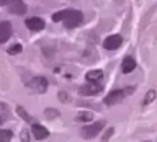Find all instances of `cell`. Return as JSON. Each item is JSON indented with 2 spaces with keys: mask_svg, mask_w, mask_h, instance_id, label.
Returning a JSON list of instances; mask_svg holds the SVG:
<instances>
[{
  "mask_svg": "<svg viewBox=\"0 0 157 142\" xmlns=\"http://www.w3.org/2000/svg\"><path fill=\"white\" fill-rule=\"evenodd\" d=\"M57 98H59V101H62V103H67L69 101V95H67L66 92H59Z\"/></svg>",
  "mask_w": 157,
  "mask_h": 142,
  "instance_id": "20",
  "label": "cell"
},
{
  "mask_svg": "<svg viewBox=\"0 0 157 142\" xmlns=\"http://www.w3.org/2000/svg\"><path fill=\"white\" fill-rule=\"evenodd\" d=\"M21 140H29V139H28V132H26V131H21Z\"/></svg>",
  "mask_w": 157,
  "mask_h": 142,
  "instance_id": "22",
  "label": "cell"
},
{
  "mask_svg": "<svg viewBox=\"0 0 157 142\" xmlns=\"http://www.w3.org/2000/svg\"><path fill=\"white\" fill-rule=\"evenodd\" d=\"M113 134V127H110V129H108V132H106V134L105 136H103V140H108V139H110V136Z\"/></svg>",
  "mask_w": 157,
  "mask_h": 142,
  "instance_id": "21",
  "label": "cell"
},
{
  "mask_svg": "<svg viewBox=\"0 0 157 142\" xmlns=\"http://www.w3.org/2000/svg\"><path fill=\"white\" fill-rule=\"evenodd\" d=\"M26 87L31 92H34V93H44L48 90L49 83H48V80L44 77H34V78H31V80L26 83Z\"/></svg>",
  "mask_w": 157,
  "mask_h": 142,
  "instance_id": "4",
  "label": "cell"
},
{
  "mask_svg": "<svg viewBox=\"0 0 157 142\" xmlns=\"http://www.w3.org/2000/svg\"><path fill=\"white\" fill-rule=\"evenodd\" d=\"M25 24H26V28L31 29V31H41L44 28V20L39 18V17H31L25 21Z\"/></svg>",
  "mask_w": 157,
  "mask_h": 142,
  "instance_id": "8",
  "label": "cell"
},
{
  "mask_svg": "<svg viewBox=\"0 0 157 142\" xmlns=\"http://www.w3.org/2000/svg\"><path fill=\"white\" fill-rule=\"evenodd\" d=\"M7 3V0H0V7H2V5H5Z\"/></svg>",
  "mask_w": 157,
  "mask_h": 142,
  "instance_id": "23",
  "label": "cell"
},
{
  "mask_svg": "<svg viewBox=\"0 0 157 142\" xmlns=\"http://www.w3.org/2000/svg\"><path fill=\"white\" fill-rule=\"evenodd\" d=\"M155 98V92L154 90H151L149 93H147V96H146V100H144V105H149V103H152V100Z\"/></svg>",
  "mask_w": 157,
  "mask_h": 142,
  "instance_id": "19",
  "label": "cell"
},
{
  "mask_svg": "<svg viewBox=\"0 0 157 142\" xmlns=\"http://www.w3.org/2000/svg\"><path fill=\"white\" fill-rule=\"evenodd\" d=\"M44 116H46V119H54V118L59 116V111L56 108H46L44 110Z\"/></svg>",
  "mask_w": 157,
  "mask_h": 142,
  "instance_id": "16",
  "label": "cell"
},
{
  "mask_svg": "<svg viewBox=\"0 0 157 142\" xmlns=\"http://www.w3.org/2000/svg\"><path fill=\"white\" fill-rule=\"evenodd\" d=\"M7 3H8L10 13H15V15H25L28 10L23 0H7Z\"/></svg>",
  "mask_w": 157,
  "mask_h": 142,
  "instance_id": "7",
  "label": "cell"
},
{
  "mask_svg": "<svg viewBox=\"0 0 157 142\" xmlns=\"http://www.w3.org/2000/svg\"><path fill=\"white\" fill-rule=\"evenodd\" d=\"M17 113H18V116L21 118V119H25V121H31V116L28 114V111L25 110L23 106H18V108H17Z\"/></svg>",
  "mask_w": 157,
  "mask_h": 142,
  "instance_id": "17",
  "label": "cell"
},
{
  "mask_svg": "<svg viewBox=\"0 0 157 142\" xmlns=\"http://www.w3.org/2000/svg\"><path fill=\"white\" fill-rule=\"evenodd\" d=\"M85 78H87V82L98 83V82H101V78H103V72L100 70V69H95V70H88V72L85 73Z\"/></svg>",
  "mask_w": 157,
  "mask_h": 142,
  "instance_id": "13",
  "label": "cell"
},
{
  "mask_svg": "<svg viewBox=\"0 0 157 142\" xmlns=\"http://www.w3.org/2000/svg\"><path fill=\"white\" fill-rule=\"evenodd\" d=\"M12 36V23L0 21V43H7Z\"/></svg>",
  "mask_w": 157,
  "mask_h": 142,
  "instance_id": "9",
  "label": "cell"
},
{
  "mask_svg": "<svg viewBox=\"0 0 157 142\" xmlns=\"http://www.w3.org/2000/svg\"><path fill=\"white\" fill-rule=\"evenodd\" d=\"M132 92H134V87H126V88H123V90H115V92H111L110 95L105 98V105L113 106V105H116V103H121L128 95H131Z\"/></svg>",
  "mask_w": 157,
  "mask_h": 142,
  "instance_id": "2",
  "label": "cell"
},
{
  "mask_svg": "<svg viewBox=\"0 0 157 142\" xmlns=\"http://www.w3.org/2000/svg\"><path fill=\"white\" fill-rule=\"evenodd\" d=\"M92 119H93V113H88V111L78 113V114L75 116L77 122H92Z\"/></svg>",
  "mask_w": 157,
  "mask_h": 142,
  "instance_id": "14",
  "label": "cell"
},
{
  "mask_svg": "<svg viewBox=\"0 0 157 142\" xmlns=\"http://www.w3.org/2000/svg\"><path fill=\"white\" fill-rule=\"evenodd\" d=\"M31 131H33L34 139H38V140H44V139H48V137H49V131L44 126H41V124H33Z\"/></svg>",
  "mask_w": 157,
  "mask_h": 142,
  "instance_id": "10",
  "label": "cell"
},
{
  "mask_svg": "<svg viewBox=\"0 0 157 142\" xmlns=\"http://www.w3.org/2000/svg\"><path fill=\"white\" fill-rule=\"evenodd\" d=\"M103 127H105V122H103V121L92 122L90 126H83V127H82V136H83V139H92V137L98 136V132H100Z\"/></svg>",
  "mask_w": 157,
  "mask_h": 142,
  "instance_id": "5",
  "label": "cell"
},
{
  "mask_svg": "<svg viewBox=\"0 0 157 142\" xmlns=\"http://www.w3.org/2000/svg\"><path fill=\"white\" fill-rule=\"evenodd\" d=\"M13 137V132L10 129H0V142H8L12 140Z\"/></svg>",
  "mask_w": 157,
  "mask_h": 142,
  "instance_id": "15",
  "label": "cell"
},
{
  "mask_svg": "<svg viewBox=\"0 0 157 142\" xmlns=\"http://www.w3.org/2000/svg\"><path fill=\"white\" fill-rule=\"evenodd\" d=\"M121 43H123V38L120 34H110L108 38H105L103 46H105V49H108V51H115V49H118L121 46Z\"/></svg>",
  "mask_w": 157,
  "mask_h": 142,
  "instance_id": "6",
  "label": "cell"
},
{
  "mask_svg": "<svg viewBox=\"0 0 157 142\" xmlns=\"http://www.w3.org/2000/svg\"><path fill=\"white\" fill-rule=\"evenodd\" d=\"M103 92V87L101 83H93V82H88L85 83V85H80L78 87V93L83 96H95V95H100V93Z\"/></svg>",
  "mask_w": 157,
  "mask_h": 142,
  "instance_id": "3",
  "label": "cell"
},
{
  "mask_svg": "<svg viewBox=\"0 0 157 142\" xmlns=\"http://www.w3.org/2000/svg\"><path fill=\"white\" fill-rule=\"evenodd\" d=\"M134 69H136V61L131 56H126L123 59V64H121V72L123 73H131Z\"/></svg>",
  "mask_w": 157,
  "mask_h": 142,
  "instance_id": "11",
  "label": "cell"
},
{
  "mask_svg": "<svg viewBox=\"0 0 157 142\" xmlns=\"http://www.w3.org/2000/svg\"><path fill=\"white\" fill-rule=\"evenodd\" d=\"M52 21H62L66 24V28H75L83 21V15L78 10L74 8H67V10H61V12L52 15Z\"/></svg>",
  "mask_w": 157,
  "mask_h": 142,
  "instance_id": "1",
  "label": "cell"
},
{
  "mask_svg": "<svg viewBox=\"0 0 157 142\" xmlns=\"http://www.w3.org/2000/svg\"><path fill=\"white\" fill-rule=\"evenodd\" d=\"M10 116H12V111H10V106L7 103L0 101V126L3 124V122H7L10 119Z\"/></svg>",
  "mask_w": 157,
  "mask_h": 142,
  "instance_id": "12",
  "label": "cell"
},
{
  "mask_svg": "<svg viewBox=\"0 0 157 142\" xmlns=\"http://www.w3.org/2000/svg\"><path fill=\"white\" fill-rule=\"evenodd\" d=\"M21 51H23L21 44H13V46L8 47V54H20Z\"/></svg>",
  "mask_w": 157,
  "mask_h": 142,
  "instance_id": "18",
  "label": "cell"
}]
</instances>
